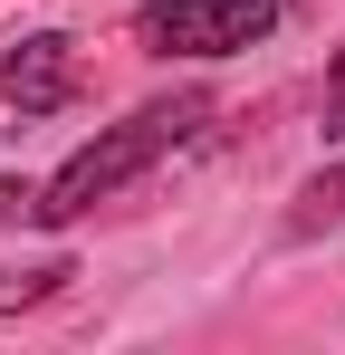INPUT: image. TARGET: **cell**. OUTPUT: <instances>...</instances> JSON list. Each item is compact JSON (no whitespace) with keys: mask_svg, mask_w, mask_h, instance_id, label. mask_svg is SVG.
<instances>
[{"mask_svg":"<svg viewBox=\"0 0 345 355\" xmlns=\"http://www.w3.org/2000/svg\"><path fill=\"white\" fill-rule=\"evenodd\" d=\"M211 125V96H163V106H134L125 125H106L96 144H77L67 164H57L48 182H39V202H29V221H48V231H67V221H87L96 202H115L134 173H154L172 144H192Z\"/></svg>","mask_w":345,"mask_h":355,"instance_id":"obj_1","label":"cell"},{"mask_svg":"<svg viewBox=\"0 0 345 355\" xmlns=\"http://www.w3.org/2000/svg\"><path fill=\"white\" fill-rule=\"evenodd\" d=\"M288 0H144V49L163 58H230V49H259L278 29Z\"/></svg>","mask_w":345,"mask_h":355,"instance_id":"obj_2","label":"cell"},{"mask_svg":"<svg viewBox=\"0 0 345 355\" xmlns=\"http://www.w3.org/2000/svg\"><path fill=\"white\" fill-rule=\"evenodd\" d=\"M0 96H10L19 116H57V106L77 96V49H67L57 29H39V39H19V49L0 58Z\"/></svg>","mask_w":345,"mask_h":355,"instance_id":"obj_3","label":"cell"},{"mask_svg":"<svg viewBox=\"0 0 345 355\" xmlns=\"http://www.w3.org/2000/svg\"><path fill=\"white\" fill-rule=\"evenodd\" d=\"M77 279L67 259H39V269H0V317H19V307H39V297H57Z\"/></svg>","mask_w":345,"mask_h":355,"instance_id":"obj_4","label":"cell"},{"mask_svg":"<svg viewBox=\"0 0 345 355\" xmlns=\"http://www.w3.org/2000/svg\"><path fill=\"white\" fill-rule=\"evenodd\" d=\"M307 202H317V211H336V221H345V173H326L317 192H307ZM317 211H307V221H317Z\"/></svg>","mask_w":345,"mask_h":355,"instance_id":"obj_5","label":"cell"},{"mask_svg":"<svg viewBox=\"0 0 345 355\" xmlns=\"http://www.w3.org/2000/svg\"><path fill=\"white\" fill-rule=\"evenodd\" d=\"M29 202H39L29 182H0V221H29Z\"/></svg>","mask_w":345,"mask_h":355,"instance_id":"obj_6","label":"cell"},{"mask_svg":"<svg viewBox=\"0 0 345 355\" xmlns=\"http://www.w3.org/2000/svg\"><path fill=\"white\" fill-rule=\"evenodd\" d=\"M326 125H345V49H336V77H326Z\"/></svg>","mask_w":345,"mask_h":355,"instance_id":"obj_7","label":"cell"}]
</instances>
